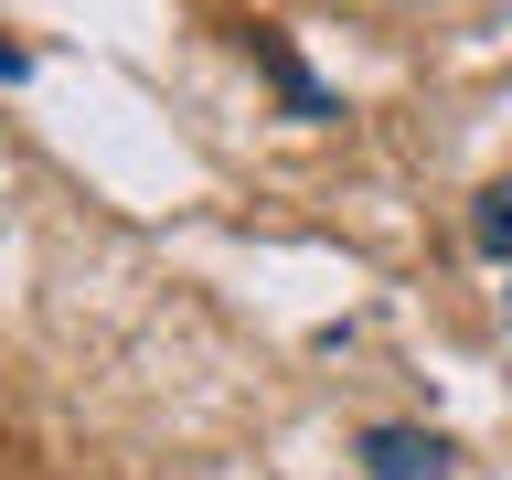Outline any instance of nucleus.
Masks as SVG:
<instances>
[{"label":"nucleus","mask_w":512,"mask_h":480,"mask_svg":"<svg viewBox=\"0 0 512 480\" xmlns=\"http://www.w3.org/2000/svg\"><path fill=\"white\" fill-rule=\"evenodd\" d=\"M363 480H459V448L438 427H374L363 438Z\"/></svg>","instance_id":"nucleus-1"},{"label":"nucleus","mask_w":512,"mask_h":480,"mask_svg":"<svg viewBox=\"0 0 512 480\" xmlns=\"http://www.w3.org/2000/svg\"><path fill=\"white\" fill-rule=\"evenodd\" d=\"M256 54H267V75H278V86H288V107H299V118H331V96H320L310 75H299V54H288L278 32H256Z\"/></svg>","instance_id":"nucleus-2"},{"label":"nucleus","mask_w":512,"mask_h":480,"mask_svg":"<svg viewBox=\"0 0 512 480\" xmlns=\"http://www.w3.org/2000/svg\"><path fill=\"white\" fill-rule=\"evenodd\" d=\"M470 235H480V256H502V267H512V182H491V192H480Z\"/></svg>","instance_id":"nucleus-3"},{"label":"nucleus","mask_w":512,"mask_h":480,"mask_svg":"<svg viewBox=\"0 0 512 480\" xmlns=\"http://www.w3.org/2000/svg\"><path fill=\"white\" fill-rule=\"evenodd\" d=\"M22 75H32V54L11 43V32H0V86H22Z\"/></svg>","instance_id":"nucleus-4"},{"label":"nucleus","mask_w":512,"mask_h":480,"mask_svg":"<svg viewBox=\"0 0 512 480\" xmlns=\"http://www.w3.org/2000/svg\"><path fill=\"white\" fill-rule=\"evenodd\" d=\"M502 320H512V288H502Z\"/></svg>","instance_id":"nucleus-5"}]
</instances>
